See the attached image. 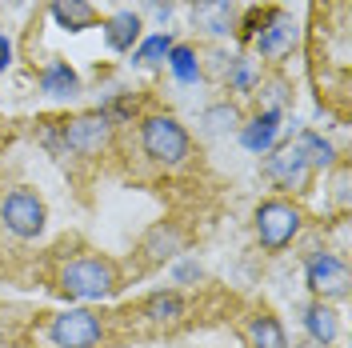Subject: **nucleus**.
<instances>
[{
  "mask_svg": "<svg viewBox=\"0 0 352 348\" xmlns=\"http://www.w3.org/2000/svg\"><path fill=\"white\" fill-rule=\"evenodd\" d=\"M36 85H41V92L52 96V100H72V96L80 92V76H76V68L68 65V61H48V65L36 72Z\"/></svg>",
  "mask_w": 352,
  "mask_h": 348,
  "instance_id": "4468645a",
  "label": "nucleus"
},
{
  "mask_svg": "<svg viewBox=\"0 0 352 348\" xmlns=\"http://www.w3.org/2000/svg\"><path fill=\"white\" fill-rule=\"evenodd\" d=\"M296 21L288 17V12H280V8H268V17H264V24L256 28V36H252V48H256V56L261 61H285L288 52L296 48Z\"/></svg>",
  "mask_w": 352,
  "mask_h": 348,
  "instance_id": "1a4fd4ad",
  "label": "nucleus"
},
{
  "mask_svg": "<svg viewBox=\"0 0 352 348\" xmlns=\"http://www.w3.org/2000/svg\"><path fill=\"white\" fill-rule=\"evenodd\" d=\"M224 80H228L232 92H252V88H261L256 61H248V56H232V61H228V72H224Z\"/></svg>",
  "mask_w": 352,
  "mask_h": 348,
  "instance_id": "5701e85b",
  "label": "nucleus"
},
{
  "mask_svg": "<svg viewBox=\"0 0 352 348\" xmlns=\"http://www.w3.org/2000/svg\"><path fill=\"white\" fill-rule=\"evenodd\" d=\"M104 336H109V328L100 320V312H92V308H65L48 325L52 348H100Z\"/></svg>",
  "mask_w": 352,
  "mask_h": 348,
  "instance_id": "6e6552de",
  "label": "nucleus"
},
{
  "mask_svg": "<svg viewBox=\"0 0 352 348\" xmlns=\"http://www.w3.org/2000/svg\"><path fill=\"white\" fill-rule=\"evenodd\" d=\"M285 116L280 112H256V116H248V120H241V129H236V140H241V149L244 153H252V156H264V153H272L276 149V140H280V124Z\"/></svg>",
  "mask_w": 352,
  "mask_h": 348,
  "instance_id": "9d476101",
  "label": "nucleus"
},
{
  "mask_svg": "<svg viewBox=\"0 0 352 348\" xmlns=\"http://www.w3.org/2000/svg\"><path fill=\"white\" fill-rule=\"evenodd\" d=\"M200 124H204L208 136H228V132L241 129V109H236V105H228V100H220V105H212V109H204Z\"/></svg>",
  "mask_w": 352,
  "mask_h": 348,
  "instance_id": "412c9836",
  "label": "nucleus"
},
{
  "mask_svg": "<svg viewBox=\"0 0 352 348\" xmlns=\"http://www.w3.org/2000/svg\"><path fill=\"white\" fill-rule=\"evenodd\" d=\"M56 288L65 292L68 301H80V305H92V301H109L112 292L120 288V268L116 261L92 252V257H76L60 268L56 276Z\"/></svg>",
  "mask_w": 352,
  "mask_h": 348,
  "instance_id": "f257e3e1",
  "label": "nucleus"
},
{
  "mask_svg": "<svg viewBox=\"0 0 352 348\" xmlns=\"http://www.w3.org/2000/svg\"><path fill=\"white\" fill-rule=\"evenodd\" d=\"M200 276H204V268H200L197 261H180L173 268V281L176 284H188V281H200Z\"/></svg>",
  "mask_w": 352,
  "mask_h": 348,
  "instance_id": "b1692460",
  "label": "nucleus"
},
{
  "mask_svg": "<svg viewBox=\"0 0 352 348\" xmlns=\"http://www.w3.org/2000/svg\"><path fill=\"white\" fill-rule=\"evenodd\" d=\"M296 144H300V153L308 156L312 173H329V168H336V149H332L329 136H320V132H300Z\"/></svg>",
  "mask_w": 352,
  "mask_h": 348,
  "instance_id": "aec40b11",
  "label": "nucleus"
},
{
  "mask_svg": "<svg viewBox=\"0 0 352 348\" xmlns=\"http://www.w3.org/2000/svg\"><path fill=\"white\" fill-rule=\"evenodd\" d=\"M305 284L312 288V296L316 301H344L349 296V261L340 257V252H332V248H316V252H308L305 257Z\"/></svg>",
  "mask_w": 352,
  "mask_h": 348,
  "instance_id": "0eeeda50",
  "label": "nucleus"
},
{
  "mask_svg": "<svg viewBox=\"0 0 352 348\" xmlns=\"http://www.w3.org/2000/svg\"><path fill=\"white\" fill-rule=\"evenodd\" d=\"M244 340H248V348H288V332L280 325V316L261 308L244 320Z\"/></svg>",
  "mask_w": 352,
  "mask_h": 348,
  "instance_id": "dca6fc26",
  "label": "nucleus"
},
{
  "mask_svg": "<svg viewBox=\"0 0 352 348\" xmlns=\"http://www.w3.org/2000/svg\"><path fill=\"white\" fill-rule=\"evenodd\" d=\"M192 24L204 28L208 36H228L236 28V8H232V0H197L192 4Z\"/></svg>",
  "mask_w": 352,
  "mask_h": 348,
  "instance_id": "2eb2a0df",
  "label": "nucleus"
},
{
  "mask_svg": "<svg viewBox=\"0 0 352 348\" xmlns=\"http://www.w3.org/2000/svg\"><path fill=\"white\" fill-rule=\"evenodd\" d=\"M300 325H305L308 340L320 348H329L336 336H340V312L329 305V301H312V305L300 308Z\"/></svg>",
  "mask_w": 352,
  "mask_h": 348,
  "instance_id": "ddd939ff",
  "label": "nucleus"
},
{
  "mask_svg": "<svg viewBox=\"0 0 352 348\" xmlns=\"http://www.w3.org/2000/svg\"><path fill=\"white\" fill-rule=\"evenodd\" d=\"M312 164H308V156L300 153V144L296 140H288V144H276L272 153H264V180L272 184V188H280V193H292V196H305L312 188Z\"/></svg>",
  "mask_w": 352,
  "mask_h": 348,
  "instance_id": "423d86ee",
  "label": "nucleus"
},
{
  "mask_svg": "<svg viewBox=\"0 0 352 348\" xmlns=\"http://www.w3.org/2000/svg\"><path fill=\"white\" fill-rule=\"evenodd\" d=\"M184 244H188V232H184L176 220H160V224H153V228L144 232L140 252H144L148 264H164V261H173V257H180Z\"/></svg>",
  "mask_w": 352,
  "mask_h": 348,
  "instance_id": "9b49d317",
  "label": "nucleus"
},
{
  "mask_svg": "<svg viewBox=\"0 0 352 348\" xmlns=\"http://www.w3.org/2000/svg\"><path fill=\"white\" fill-rule=\"evenodd\" d=\"M100 32H104V44L112 52H132L140 44V36H144V21H140V12L120 8V12H112L109 21H100Z\"/></svg>",
  "mask_w": 352,
  "mask_h": 348,
  "instance_id": "f8f14e48",
  "label": "nucleus"
},
{
  "mask_svg": "<svg viewBox=\"0 0 352 348\" xmlns=\"http://www.w3.org/2000/svg\"><path fill=\"white\" fill-rule=\"evenodd\" d=\"M164 61L173 68L176 85H200V80H204V65H200V52L192 44H173Z\"/></svg>",
  "mask_w": 352,
  "mask_h": 348,
  "instance_id": "6ab92c4d",
  "label": "nucleus"
},
{
  "mask_svg": "<svg viewBox=\"0 0 352 348\" xmlns=\"http://www.w3.org/2000/svg\"><path fill=\"white\" fill-rule=\"evenodd\" d=\"M173 36L168 32H153V36H140V44L132 48V61L136 65H144V68H153V65H164V56H168V48H173Z\"/></svg>",
  "mask_w": 352,
  "mask_h": 348,
  "instance_id": "4be33fe9",
  "label": "nucleus"
},
{
  "mask_svg": "<svg viewBox=\"0 0 352 348\" xmlns=\"http://www.w3.org/2000/svg\"><path fill=\"white\" fill-rule=\"evenodd\" d=\"M252 228H256V240H261L264 252H285L305 228V208L288 196H272V200L256 204Z\"/></svg>",
  "mask_w": 352,
  "mask_h": 348,
  "instance_id": "7ed1b4c3",
  "label": "nucleus"
},
{
  "mask_svg": "<svg viewBox=\"0 0 352 348\" xmlns=\"http://www.w3.org/2000/svg\"><path fill=\"white\" fill-rule=\"evenodd\" d=\"M148 4L156 8V17H168L173 12V0H148Z\"/></svg>",
  "mask_w": 352,
  "mask_h": 348,
  "instance_id": "bb28decb",
  "label": "nucleus"
},
{
  "mask_svg": "<svg viewBox=\"0 0 352 348\" xmlns=\"http://www.w3.org/2000/svg\"><path fill=\"white\" fill-rule=\"evenodd\" d=\"M140 316H144L148 325H160V328L176 325V320L184 316V296L173 292V288H168V292H153V296L140 305Z\"/></svg>",
  "mask_w": 352,
  "mask_h": 348,
  "instance_id": "a211bd4d",
  "label": "nucleus"
},
{
  "mask_svg": "<svg viewBox=\"0 0 352 348\" xmlns=\"http://www.w3.org/2000/svg\"><path fill=\"white\" fill-rule=\"evenodd\" d=\"M0 220H4V228L16 240H36L44 232V224H48V208H44V200L36 188L16 184V188H8L4 200H0Z\"/></svg>",
  "mask_w": 352,
  "mask_h": 348,
  "instance_id": "39448f33",
  "label": "nucleus"
},
{
  "mask_svg": "<svg viewBox=\"0 0 352 348\" xmlns=\"http://www.w3.org/2000/svg\"><path fill=\"white\" fill-rule=\"evenodd\" d=\"M140 153L160 168H180L192 156V136L173 112H148L140 120Z\"/></svg>",
  "mask_w": 352,
  "mask_h": 348,
  "instance_id": "f03ea898",
  "label": "nucleus"
},
{
  "mask_svg": "<svg viewBox=\"0 0 352 348\" xmlns=\"http://www.w3.org/2000/svg\"><path fill=\"white\" fill-rule=\"evenodd\" d=\"M8 68H12V41L0 36V72H8Z\"/></svg>",
  "mask_w": 352,
  "mask_h": 348,
  "instance_id": "a878e982",
  "label": "nucleus"
},
{
  "mask_svg": "<svg viewBox=\"0 0 352 348\" xmlns=\"http://www.w3.org/2000/svg\"><path fill=\"white\" fill-rule=\"evenodd\" d=\"M336 200H340V204L349 200V168H344V164H340V173H336Z\"/></svg>",
  "mask_w": 352,
  "mask_h": 348,
  "instance_id": "393cba45",
  "label": "nucleus"
},
{
  "mask_svg": "<svg viewBox=\"0 0 352 348\" xmlns=\"http://www.w3.org/2000/svg\"><path fill=\"white\" fill-rule=\"evenodd\" d=\"M48 17L60 24L65 32H85V28H92V24L100 21L88 0H52L48 4Z\"/></svg>",
  "mask_w": 352,
  "mask_h": 348,
  "instance_id": "f3484780",
  "label": "nucleus"
},
{
  "mask_svg": "<svg viewBox=\"0 0 352 348\" xmlns=\"http://www.w3.org/2000/svg\"><path fill=\"white\" fill-rule=\"evenodd\" d=\"M112 132H116V124H112V116L104 109L80 112V116H68V120L56 124V144L72 156L92 160V156H104L112 149Z\"/></svg>",
  "mask_w": 352,
  "mask_h": 348,
  "instance_id": "20e7f679",
  "label": "nucleus"
}]
</instances>
